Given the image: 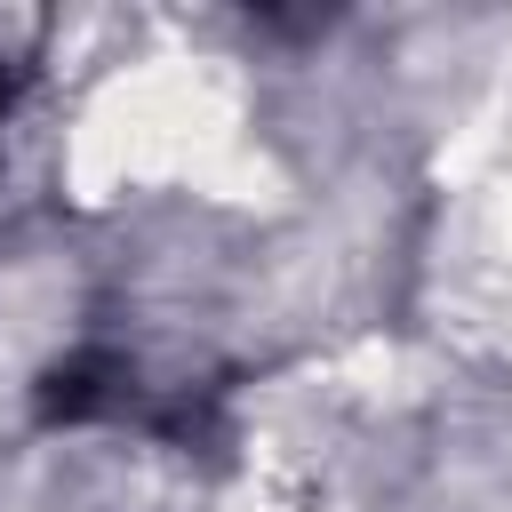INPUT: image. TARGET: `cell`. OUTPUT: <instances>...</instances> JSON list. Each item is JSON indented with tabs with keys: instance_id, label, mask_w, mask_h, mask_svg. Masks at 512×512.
<instances>
[{
	"instance_id": "cell-2",
	"label": "cell",
	"mask_w": 512,
	"mask_h": 512,
	"mask_svg": "<svg viewBox=\"0 0 512 512\" xmlns=\"http://www.w3.org/2000/svg\"><path fill=\"white\" fill-rule=\"evenodd\" d=\"M8 96H16V72H8V64H0V112H8Z\"/></svg>"
},
{
	"instance_id": "cell-1",
	"label": "cell",
	"mask_w": 512,
	"mask_h": 512,
	"mask_svg": "<svg viewBox=\"0 0 512 512\" xmlns=\"http://www.w3.org/2000/svg\"><path fill=\"white\" fill-rule=\"evenodd\" d=\"M128 408H136V376L104 344H88V352H72L40 376V424H104V416H128Z\"/></svg>"
}]
</instances>
